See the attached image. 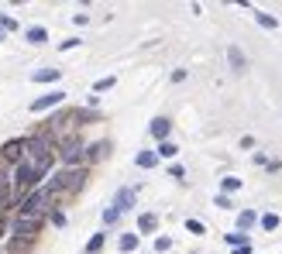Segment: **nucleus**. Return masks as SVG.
Wrapping results in <instances>:
<instances>
[{"label": "nucleus", "mask_w": 282, "mask_h": 254, "mask_svg": "<svg viewBox=\"0 0 282 254\" xmlns=\"http://www.w3.org/2000/svg\"><path fill=\"white\" fill-rule=\"evenodd\" d=\"M241 189V179H224V192H234Z\"/></svg>", "instance_id": "obj_22"}, {"label": "nucleus", "mask_w": 282, "mask_h": 254, "mask_svg": "<svg viewBox=\"0 0 282 254\" xmlns=\"http://www.w3.org/2000/svg\"><path fill=\"white\" fill-rule=\"evenodd\" d=\"M0 31H17V21L10 14H0Z\"/></svg>", "instance_id": "obj_16"}, {"label": "nucleus", "mask_w": 282, "mask_h": 254, "mask_svg": "<svg viewBox=\"0 0 282 254\" xmlns=\"http://www.w3.org/2000/svg\"><path fill=\"white\" fill-rule=\"evenodd\" d=\"M169 172H172V179H183V175H186V169H183V165H172Z\"/></svg>", "instance_id": "obj_24"}, {"label": "nucleus", "mask_w": 282, "mask_h": 254, "mask_svg": "<svg viewBox=\"0 0 282 254\" xmlns=\"http://www.w3.org/2000/svg\"><path fill=\"white\" fill-rule=\"evenodd\" d=\"M155 227H158V220H155V213H144V216L138 220V230H141V234H151Z\"/></svg>", "instance_id": "obj_9"}, {"label": "nucleus", "mask_w": 282, "mask_h": 254, "mask_svg": "<svg viewBox=\"0 0 282 254\" xmlns=\"http://www.w3.org/2000/svg\"><path fill=\"white\" fill-rule=\"evenodd\" d=\"M234 254H251V244H241V248H237Z\"/></svg>", "instance_id": "obj_28"}, {"label": "nucleus", "mask_w": 282, "mask_h": 254, "mask_svg": "<svg viewBox=\"0 0 282 254\" xmlns=\"http://www.w3.org/2000/svg\"><path fill=\"white\" fill-rule=\"evenodd\" d=\"M227 59H231L234 69H244V55H241V48H234V45H231V48H227Z\"/></svg>", "instance_id": "obj_11"}, {"label": "nucleus", "mask_w": 282, "mask_h": 254, "mask_svg": "<svg viewBox=\"0 0 282 254\" xmlns=\"http://www.w3.org/2000/svg\"><path fill=\"white\" fill-rule=\"evenodd\" d=\"M169 248H172L169 237H158V241H155V251H169Z\"/></svg>", "instance_id": "obj_23"}, {"label": "nucleus", "mask_w": 282, "mask_h": 254, "mask_svg": "<svg viewBox=\"0 0 282 254\" xmlns=\"http://www.w3.org/2000/svg\"><path fill=\"white\" fill-rule=\"evenodd\" d=\"M62 100H66V93H62V89H55V93H45L42 100H35V103H31V110H35V114H42V110H48V107H59Z\"/></svg>", "instance_id": "obj_3"}, {"label": "nucleus", "mask_w": 282, "mask_h": 254, "mask_svg": "<svg viewBox=\"0 0 282 254\" xmlns=\"http://www.w3.org/2000/svg\"><path fill=\"white\" fill-rule=\"evenodd\" d=\"M138 248V234H124L121 237V251H135Z\"/></svg>", "instance_id": "obj_14"}, {"label": "nucleus", "mask_w": 282, "mask_h": 254, "mask_svg": "<svg viewBox=\"0 0 282 254\" xmlns=\"http://www.w3.org/2000/svg\"><path fill=\"white\" fill-rule=\"evenodd\" d=\"M48 199H52V192H48V189L31 192V196L24 199V206H21V216H35V220H42V213H45Z\"/></svg>", "instance_id": "obj_1"}, {"label": "nucleus", "mask_w": 282, "mask_h": 254, "mask_svg": "<svg viewBox=\"0 0 282 254\" xmlns=\"http://www.w3.org/2000/svg\"><path fill=\"white\" fill-rule=\"evenodd\" d=\"M100 248H103V234H96V237H93V241L86 244V254H96Z\"/></svg>", "instance_id": "obj_19"}, {"label": "nucleus", "mask_w": 282, "mask_h": 254, "mask_svg": "<svg viewBox=\"0 0 282 254\" xmlns=\"http://www.w3.org/2000/svg\"><path fill=\"white\" fill-rule=\"evenodd\" d=\"M21 155H24V141H7V144H3V158H7V162H17Z\"/></svg>", "instance_id": "obj_6"}, {"label": "nucleus", "mask_w": 282, "mask_h": 254, "mask_svg": "<svg viewBox=\"0 0 282 254\" xmlns=\"http://www.w3.org/2000/svg\"><path fill=\"white\" fill-rule=\"evenodd\" d=\"M83 182V172L79 169H66V172H59L52 182H48V192H66V189H76Z\"/></svg>", "instance_id": "obj_2"}, {"label": "nucleus", "mask_w": 282, "mask_h": 254, "mask_svg": "<svg viewBox=\"0 0 282 254\" xmlns=\"http://www.w3.org/2000/svg\"><path fill=\"white\" fill-rule=\"evenodd\" d=\"M110 86H114V76H107V79H100V83H96L93 89H96V93H103V89H110Z\"/></svg>", "instance_id": "obj_20"}, {"label": "nucleus", "mask_w": 282, "mask_h": 254, "mask_svg": "<svg viewBox=\"0 0 282 254\" xmlns=\"http://www.w3.org/2000/svg\"><path fill=\"white\" fill-rule=\"evenodd\" d=\"M251 223H255V213H251V210H244V213H237V227H241V230H248Z\"/></svg>", "instance_id": "obj_13"}, {"label": "nucleus", "mask_w": 282, "mask_h": 254, "mask_svg": "<svg viewBox=\"0 0 282 254\" xmlns=\"http://www.w3.org/2000/svg\"><path fill=\"white\" fill-rule=\"evenodd\" d=\"M117 216H121V213H117V210H114V206H110V210H107V213H103V220H107V223H114V220H117Z\"/></svg>", "instance_id": "obj_25"}, {"label": "nucleus", "mask_w": 282, "mask_h": 254, "mask_svg": "<svg viewBox=\"0 0 282 254\" xmlns=\"http://www.w3.org/2000/svg\"><path fill=\"white\" fill-rule=\"evenodd\" d=\"M131 206H135V189H117V196H114V210L124 213V210H131Z\"/></svg>", "instance_id": "obj_4"}, {"label": "nucleus", "mask_w": 282, "mask_h": 254, "mask_svg": "<svg viewBox=\"0 0 282 254\" xmlns=\"http://www.w3.org/2000/svg\"><path fill=\"white\" fill-rule=\"evenodd\" d=\"M59 76H62V72H59V69H38V72H35V76H31V79H35V83H55V79H59Z\"/></svg>", "instance_id": "obj_8"}, {"label": "nucleus", "mask_w": 282, "mask_h": 254, "mask_svg": "<svg viewBox=\"0 0 282 254\" xmlns=\"http://www.w3.org/2000/svg\"><path fill=\"white\" fill-rule=\"evenodd\" d=\"M79 158H83V148H79L76 141H66V144H62V162H66V165H76Z\"/></svg>", "instance_id": "obj_5"}, {"label": "nucleus", "mask_w": 282, "mask_h": 254, "mask_svg": "<svg viewBox=\"0 0 282 254\" xmlns=\"http://www.w3.org/2000/svg\"><path fill=\"white\" fill-rule=\"evenodd\" d=\"M262 227H265V230H276V227H279V216H276V213H265V216H262Z\"/></svg>", "instance_id": "obj_18"}, {"label": "nucleus", "mask_w": 282, "mask_h": 254, "mask_svg": "<svg viewBox=\"0 0 282 254\" xmlns=\"http://www.w3.org/2000/svg\"><path fill=\"white\" fill-rule=\"evenodd\" d=\"M28 42L31 45H42V42H48V31L45 28H28Z\"/></svg>", "instance_id": "obj_10"}, {"label": "nucleus", "mask_w": 282, "mask_h": 254, "mask_svg": "<svg viewBox=\"0 0 282 254\" xmlns=\"http://www.w3.org/2000/svg\"><path fill=\"white\" fill-rule=\"evenodd\" d=\"M169 130H172V124H169L165 117H155V121H151V134H155L158 141H165V137H169Z\"/></svg>", "instance_id": "obj_7"}, {"label": "nucleus", "mask_w": 282, "mask_h": 254, "mask_svg": "<svg viewBox=\"0 0 282 254\" xmlns=\"http://www.w3.org/2000/svg\"><path fill=\"white\" fill-rule=\"evenodd\" d=\"M155 162H158V155H155V151H141V155H138V165H141V169H151Z\"/></svg>", "instance_id": "obj_12"}, {"label": "nucleus", "mask_w": 282, "mask_h": 254, "mask_svg": "<svg viewBox=\"0 0 282 254\" xmlns=\"http://www.w3.org/2000/svg\"><path fill=\"white\" fill-rule=\"evenodd\" d=\"M255 17H258V24H262V28H279V21H276L272 14H262V10H258Z\"/></svg>", "instance_id": "obj_15"}, {"label": "nucleus", "mask_w": 282, "mask_h": 254, "mask_svg": "<svg viewBox=\"0 0 282 254\" xmlns=\"http://www.w3.org/2000/svg\"><path fill=\"white\" fill-rule=\"evenodd\" d=\"M76 45H79V38H69V42H62L59 48H62V52H69V48H76Z\"/></svg>", "instance_id": "obj_27"}, {"label": "nucleus", "mask_w": 282, "mask_h": 254, "mask_svg": "<svg viewBox=\"0 0 282 254\" xmlns=\"http://www.w3.org/2000/svg\"><path fill=\"white\" fill-rule=\"evenodd\" d=\"M227 244H234V248H241V244H248V241H244V234H227Z\"/></svg>", "instance_id": "obj_21"}, {"label": "nucleus", "mask_w": 282, "mask_h": 254, "mask_svg": "<svg viewBox=\"0 0 282 254\" xmlns=\"http://www.w3.org/2000/svg\"><path fill=\"white\" fill-rule=\"evenodd\" d=\"M0 203H3V196H0Z\"/></svg>", "instance_id": "obj_29"}, {"label": "nucleus", "mask_w": 282, "mask_h": 254, "mask_svg": "<svg viewBox=\"0 0 282 254\" xmlns=\"http://www.w3.org/2000/svg\"><path fill=\"white\" fill-rule=\"evenodd\" d=\"M176 151H179V148H176V144H169V141H162V144H158V155H162V158H172Z\"/></svg>", "instance_id": "obj_17"}, {"label": "nucleus", "mask_w": 282, "mask_h": 254, "mask_svg": "<svg viewBox=\"0 0 282 254\" xmlns=\"http://www.w3.org/2000/svg\"><path fill=\"white\" fill-rule=\"evenodd\" d=\"M186 227H189V230H193V234H203V223H200V220H189V223H186Z\"/></svg>", "instance_id": "obj_26"}]
</instances>
